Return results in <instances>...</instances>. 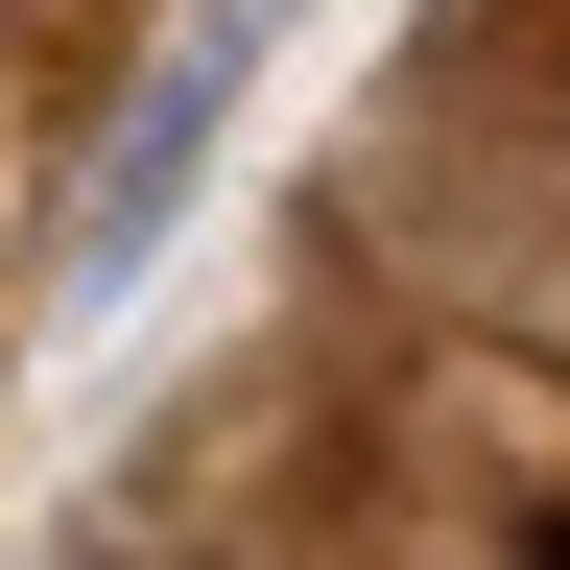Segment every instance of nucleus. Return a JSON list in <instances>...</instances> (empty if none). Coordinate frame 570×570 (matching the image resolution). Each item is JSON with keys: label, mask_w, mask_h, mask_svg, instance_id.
Segmentation results:
<instances>
[{"label": "nucleus", "mask_w": 570, "mask_h": 570, "mask_svg": "<svg viewBox=\"0 0 570 570\" xmlns=\"http://www.w3.org/2000/svg\"><path fill=\"white\" fill-rule=\"evenodd\" d=\"M262 48H285V0H190V24L142 48V96H119V142H96V190H71V262H96V285L190 214V167H214V142H238V96H262Z\"/></svg>", "instance_id": "1"}]
</instances>
